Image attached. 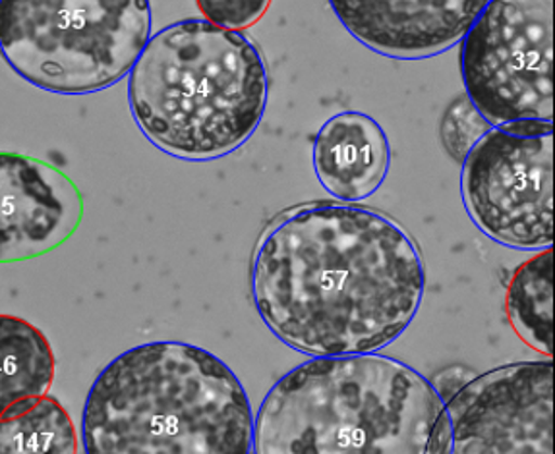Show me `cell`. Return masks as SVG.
<instances>
[{"instance_id":"cell-1","label":"cell","mask_w":555,"mask_h":454,"mask_svg":"<svg viewBox=\"0 0 555 454\" xmlns=\"http://www.w3.org/2000/svg\"><path fill=\"white\" fill-rule=\"evenodd\" d=\"M250 286L261 321L283 345L308 356H354L409 329L426 269L393 219L354 204H315L263 232Z\"/></svg>"},{"instance_id":"cell-2","label":"cell","mask_w":555,"mask_h":454,"mask_svg":"<svg viewBox=\"0 0 555 454\" xmlns=\"http://www.w3.org/2000/svg\"><path fill=\"white\" fill-rule=\"evenodd\" d=\"M248 392L206 348L155 340L111 360L81 410L86 454H251Z\"/></svg>"},{"instance_id":"cell-3","label":"cell","mask_w":555,"mask_h":454,"mask_svg":"<svg viewBox=\"0 0 555 454\" xmlns=\"http://www.w3.org/2000/svg\"><path fill=\"white\" fill-rule=\"evenodd\" d=\"M439 408L430 381L395 358H312L269 389L251 454H430Z\"/></svg>"},{"instance_id":"cell-4","label":"cell","mask_w":555,"mask_h":454,"mask_svg":"<svg viewBox=\"0 0 555 454\" xmlns=\"http://www.w3.org/2000/svg\"><path fill=\"white\" fill-rule=\"evenodd\" d=\"M268 98L258 46L204 18L153 34L128 74L135 125L175 159L204 163L241 150L261 125Z\"/></svg>"},{"instance_id":"cell-5","label":"cell","mask_w":555,"mask_h":454,"mask_svg":"<svg viewBox=\"0 0 555 454\" xmlns=\"http://www.w3.org/2000/svg\"><path fill=\"white\" fill-rule=\"evenodd\" d=\"M152 27L150 0H0V56L37 90L88 95L125 80Z\"/></svg>"},{"instance_id":"cell-6","label":"cell","mask_w":555,"mask_h":454,"mask_svg":"<svg viewBox=\"0 0 555 454\" xmlns=\"http://www.w3.org/2000/svg\"><path fill=\"white\" fill-rule=\"evenodd\" d=\"M461 76L490 125L554 122V0H488L461 39Z\"/></svg>"},{"instance_id":"cell-7","label":"cell","mask_w":555,"mask_h":454,"mask_svg":"<svg viewBox=\"0 0 555 454\" xmlns=\"http://www.w3.org/2000/svg\"><path fill=\"white\" fill-rule=\"evenodd\" d=\"M461 194L473 223L498 244L554 242V122L492 126L466 153Z\"/></svg>"},{"instance_id":"cell-8","label":"cell","mask_w":555,"mask_h":454,"mask_svg":"<svg viewBox=\"0 0 555 454\" xmlns=\"http://www.w3.org/2000/svg\"><path fill=\"white\" fill-rule=\"evenodd\" d=\"M430 454H554L552 362L503 365L441 399Z\"/></svg>"},{"instance_id":"cell-9","label":"cell","mask_w":555,"mask_h":454,"mask_svg":"<svg viewBox=\"0 0 555 454\" xmlns=\"http://www.w3.org/2000/svg\"><path fill=\"white\" fill-rule=\"evenodd\" d=\"M83 221L80 187L49 160L0 152V263L41 258Z\"/></svg>"},{"instance_id":"cell-10","label":"cell","mask_w":555,"mask_h":454,"mask_svg":"<svg viewBox=\"0 0 555 454\" xmlns=\"http://www.w3.org/2000/svg\"><path fill=\"white\" fill-rule=\"evenodd\" d=\"M350 36L370 51L418 61L457 46L488 0H327Z\"/></svg>"},{"instance_id":"cell-11","label":"cell","mask_w":555,"mask_h":454,"mask_svg":"<svg viewBox=\"0 0 555 454\" xmlns=\"http://www.w3.org/2000/svg\"><path fill=\"white\" fill-rule=\"evenodd\" d=\"M391 163L386 130L376 118L343 111L323 122L314 140V170L339 202H364L384 184Z\"/></svg>"},{"instance_id":"cell-12","label":"cell","mask_w":555,"mask_h":454,"mask_svg":"<svg viewBox=\"0 0 555 454\" xmlns=\"http://www.w3.org/2000/svg\"><path fill=\"white\" fill-rule=\"evenodd\" d=\"M53 347L41 329L18 315L0 313V418L51 391Z\"/></svg>"},{"instance_id":"cell-13","label":"cell","mask_w":555,"mask_h":454,"mask_svg":"<svg viewBox=\"0 0 555 454\" xmlns=\"http://www.w3.org/2000/svg\"><path fill=\"white\" fill-rule=\"evenodd\" d=\"M507 315L520 339L540 354L554 352V250L525 261L511 278Z\"/></svg>"},{"instance_id":"cell-14","label":"cell","mask_w":555,"mask_h":454,"mask_svg":"<svg viewBox=\"0 0 555 454\" xmlns=\"http://www.w3.org/2000/svg\"><path fill=\"white\" fill-rule=\"evenodd\" d=\"M78 449L80 433L51 394L0 418V454H78Z\"/></svg>"},{"instance_id":"cell-15","label":"cell","mask_w":555,"mask_h":454,"mask_svg":"<svg viewBox=\"0 0 555 454\" xmlns=\"http://www.w3.org/2000/svg\"><path fill=\"white\" fill-rule=\"evenodd\" d=\"M492 125L483 118L466 95H459L449 105L441 120V142L453 159L463 163L466 153L473 150Z\"/></svg>"},{"instance_id":"cell-16","label":"cell","mask_w":555,"mask_h":454,"mask_svg":"<svg viewBox=\"0 0 555 454\" xmlns=\"http://www.w3.org/2000/svg\"><path fill=\"white\" fill-rule=\"evenodd\" d=\"M271 2L273 0H196L204 20L231 31L256 26L266 16Z\"/></svg>"}]
</instances>
